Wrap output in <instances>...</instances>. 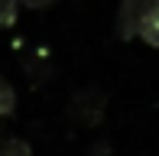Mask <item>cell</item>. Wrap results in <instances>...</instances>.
<instances>
[{"mask_svg": "<svg viewBox=\"0 0 159 156\" xmlns=\"http://www.w3.org/2000/svg\"><path fill=\"white\" fill-rule=\"evenodd\" d=\"M153 10H159V0H120L117 10V36L120 39H136L143 20Z\"/></svg>", "mask_w": 159, "mask_h": 156, "instance_id": "cell-1", "label": "cell"}, {"mask_svg": "<svg viewBox=\"0 0 159 156\" xmlns=\"http://www.w3.org/2000/svg\"><path fill=\"white\" fill-rule=\"evenodd\" d=\"M104 108H107V101L98 88H81L68 104V117L84 124V127H98L104 120Z\"/></svg>", "mask_w": 159, "mask_h": 156, "instance_id": "cell-2", "label": "cell"}, {"mask_svg": "<svg viewBox=\"0 0 159 156\" xmlns=\"http://www.w3.org/2000/svg\"><path fill=\"white\" fill-rule=\"evenodd\" d=\"M136 39H143L146 46L159 49V10H153L146 20H143V26H140V36H136Z\"/></svg>", "mask_w": 159, "mask_h": 156, "instance_id": "cell-3", "label": "cell"}, {"mask_svg": "<svg viewBox=\"0 0 159 156\" xmlns=\"http://www.w3.org/2000/svg\"><path fill=\"white\" fill-rule=\"evenodd\" d=\"M13 108H16V91H13V85L7 81L3 75H0V117L13 114Z\"/></svg>", "mask_w": 159, "mask_h": 156, "instance_id": "cell-4", "label": "cell"}, {"mask_svg": "<svg viewBox=\"0 0 159 156\" xmlns=\"http://www.w3.org/2000/svg\"><path fill=\"white\" fill-rule=\"evenodd\" d=\"M0 156H33V146L20 137H10L0 143Z\"/></svg>", "mask_w": 159, "mask_h": 156, "instance_id": "cell-5", "label": "cell"}, {"mask_svg": "<svg viewBox=\"0 0 159 156\" xmlns=\"http://www.w3.org/2000/svg\"><path fill=\"white\" fill-rule=\"evenodd\" d=\"M20 16V0H0V30H10Z\"/></svg>", "mask_w": 159, "mask_h": 156, "instance_id": "cell-6", "label": "cell"}, {"mask_svg": "<svg viewBox=\"0 0 159 156\" xmlns=\"http://www.w3.org/2000/svg\"><path fill=\"white\" fill-rule=\"evenodd\" d=\"M23 7H30V10H46V7H52L55 0H20Z\"/></svg>", "mask_w": 159, "mask_h": 156, "instance_id": "cell-7", "label": "cell"}]
</instances>
